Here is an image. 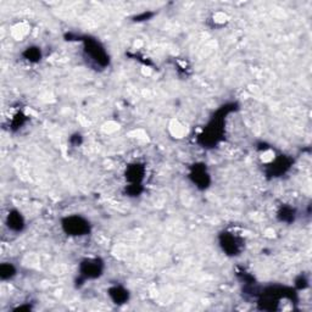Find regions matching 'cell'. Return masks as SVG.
Segmentation results:
<instances>
[{"label": "cell", "instance_id": "cell-2", "mask_svg": "<svg viewBox=\"0 0 312 312\" xmlns=\"http://www.w3.org/2000/svg\"><path fill=\"white\" fill-rule=\"evenodd\" d=\"M104 271V263L100 259H86L81 262L80 276L83 282L100 277Z\"/></svg>", "mask_w": 312, "mask_h": 312}, {"label": "cell", "instance_id": "cell-5", "mask_svg": "<svg viewBox=\"0 0 312 312\" xmlns=\"http://www.w3.org/2000/svg\"><path fill=\"white\" fill-rule=\"evenodd\" d=\"M189 177H190V179L193 181L194 184H197L199 188L205 189L209 187L210 176L204 165H194V166L191 167Z\"/></svg>", "mask_w": 312, "mask_h": 312}, {"label": "cell", "instance_id": "cell-9", "mask_svg": "<svg viewBox=\"0 0 312 312\" xmlns=\"http://www.w3.org/2000/svg\"><path fill=\"white\" fill-rule=\"evenodd\" d=\"M15 275H16V268H15L13 263L4 262L0 265V278H2V281L11 280Z\"/></svg>", "mask_w": 312, "mask_h": 312}, {"label": "cell", "instance_id": "cell-7", "mask_svg": "<svg viewBox=\"0 0 312 312\" xmlns=\"http://www.w3.org/2000/svg\"><path fill=\"white\" fill-rule=\"evenodd\" d=\"M7 224L9 229L14 230V232H21L25 227V220L17 210H11L8 214Z\"/></svg>", "mask_w": 312, "mask_h": 312}, {"label": "cell", "instance_id": "cell-1", "mask_svg": "<svg viewBox=\"0 0 312 312\" xmlns=\"http://www.w3.org/2000/svg\"><path fill=\"white\" fill-rule=\"evenodd\" d=\"M62 229L65 230L68 236L81 237L86 236L91 232V224L81 216H68L65 217L61 222Z\"/></svg>", "mask_w": 312, "mask_h": 312}, {"label": "cell", "instance_id": "cell-10", "mask_svg": "<svg viewBox=\"0 0 312 312\" xmlns=\"http://www.w3.org/2000/svg\"><path fill=\"white\" fill-rule=\"evenodd\" d=\"M22 56L29 62H38L42 59V52L38 47H28L22 53Z\"/></svg>", "mask_w": 312, "mask_h": 312}, {"label": "cell", "instance_id": "cell-3", "mask_svg": "<svg viewBox=\"0 0 312 312\" xmlns=\"http://www.w3.org/2000/svg\"><path fill=\"white\" fill-rule=\"evenodd\" d=\"M85 42H86L85 50L87 56H89V59L93 60L95 64L100 65L101 67H105V66L109 64V56H107V54L105 53L104 48L101 47L97 41L87 38Z\"/></svg>", "mask_w": 312, "mask_h": 312}, {"label": "cell", "instance_id": "cell-4", "mask_svg": "<svg viewBox=\"0 0 312 312\" xmlns=\"http://www.w3.org/2000/svg\"><path fill=\"white\" fill-rule=\"evenodd\" d=\"M220 245L222 250L229 256H237L243 249V241L233 233H222L220 236Z\"/></svg>", "mask_w": 312, "mask_h": 312}, {"label": "cell", "instance_id": "cell-8", "mask_svg": "<svg viewBox=\"0 0 312 312\" xmlns=\"http://www.w3.org/2000/svg\"><path fill=\"white\" fill-rule=\"evenodd\" d=\"M109 296L116 305H124L130 299V293L124 287H112L109 289Z\"/></svg>", "mask_w": 312, "mask_h": 312}, {"label": "cell", "instance_id": "cell-12", "mask_svg": "<svg viewBox=\"0 0 312 312\" xmlns=\"http://www.w3.org/2000/svg\"><path fill=\"white\" fill-rule=\"evenodd\" d=\"M149 16H151V14H145V13H144V14L142 15V16H138V17H136V19H138V21H140L142 19H143V20H146Z\"/></svg>", "mask_w": 312, "mask_h": 312}, {"label": "cell", "instance_id": "cell-6", "mask_svg": "<svg viewBox=\"0 0 312 312\" xmlns=\"http://www.w3.org/2000/svg\"><path fill=\"white\" fill-rule=\"evenodd\" d=\"M144 173H145V167L140 164L130 165L126 170V179L131 183V184H140L143 181Z\"/></svg>", "mask_w": 312, "mask_h": 312}, {"label": "cell", "instance_id": "cell-11", "mask_svg": "<svg viewBox=\"0 0 312 312\" xmlns=\"http://www.w3.org/2000/svg\"><path fill=\"white\" fill-rule=\"evenodd\" d=\"M294 217H295V211L292 208H282L280 211H278V218L282 222H292L294 221Z\"/></svg>", "mask_w": 312, "mask_h": 312}]
</instances>
